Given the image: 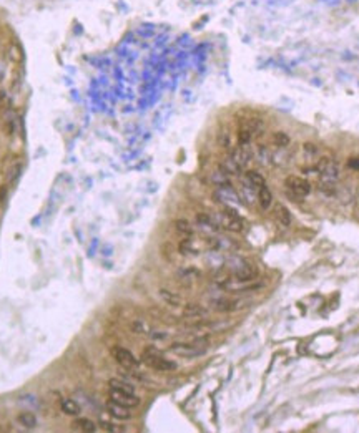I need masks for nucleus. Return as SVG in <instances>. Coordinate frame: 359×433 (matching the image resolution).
Masks as SVG:
<instances>
[{
    "mask_svg": "<svg viewBox=\"0 0 359 433\" xmlns=\"http://www.w3.org/2000/svg\"><path fill=\"white\" fill-rule=\"evenodd\" d=\"M206 345H208V340L204 339V337L203 339H197L190 342V344L188 342H175V344L170 345V352L183 359H195L206 352Z\"/></svg>",
    "mask_w": 359,
    "mask_h": 433,
    "instance_id": "f257e3e1",
    "label": "nucleus"
},
{
    "mask_svg": "<svg viewBox=\"0 0 359 433\" xmlns=\"http://www.w3.org/2000/svg\"><path fill=\"white\" fill-rule=\"evenodd\" d=\"M215 219H216L218 224H220V227H223V229H228V231H233V232L243 231V221H241V217L238 216V213H236L235 208L225 206L223 211L215 216Z\"/></svg>",
    "mask_w": 359,
    "mask_h": 433,
    "instance_id": "f03ea898",
    "label": "nucleus"
},
{
    "mask_svg": "<svg viewBox=\"0 0 359 433\" xmlns=\"http://www.w3.org/2000/svg\"><path fill=\"white\" fill-rule=\"evenodd\" d=\"M142 362L145 363V365L155 368V370H160V372H168V370H175V368H176L175 362H171V360L161 357V354L157 352L155 349H147V350H145V352L142 354Z\"/></svg>",
    "mask_w": 359,
    "mask_h": 433,
    "instance_id": "7ed1b4c3",
    "label": "nucleus"
},
{
    "mask_svg": "<svg viewBox=\"0 0 359 433\" xmlns=\"http://www.w3.org/2000/svg\"><path fill=\"white\" fill-rule=\"evenodd\" d=\"M213 198H215L218 203L225 204V206H230V208H236L243 203L241 198H239V194L233 189V186L231 184L230 186H218L216 191L213 193Z\"/></svg>",
    "mask_w": 359,
    "mask_h": 433,
    "instance_id": "20e7f679",
    "label": "nucleus"
},
{
    "mask_svg": "<svg viewBox=\"0 0 359 433\" xmlns=\"http://www.w3.org/2000/svg\"><path fill=\"white\" fill-rule=\"evenodd\" d=\"M258 271L253 264H249L243 259H236V264H233V279L238 282H253L256 277Z\"/></svg>",
    "mask_w": 359,
    "mask_h": 433,
    "instance_id": "39448f33",
    "label": "nucleus"
},
{
    "mask_svg": "<svg viewBox=\"0 0 359 433\" xmlns=\"http://www.w3.org/2000/svg\"><path fill=\"white\" fill-rule=\"evenodd\" d=\"M112 357L126 370H135L140 367V360H136L135 355L123 347H112Z\"/></svg>",
    "mask_w": 359,
    "mask_h": 433,
    "instance_id": "423d86ee",
    "label": "nucleus"
},
{
    "mask_svg": "<svg viewBox=\"0 0 359 433\" xmlns=\"http://www.w3.org/2000/svg\"><path fill=\"white\" fill-rule=\"evenodd\" d=\"M108 395H110V402L118 403V405H121V407H126L130 410L136 408L140 405V398L135 394H128V392L110 389V394H108Z\"/></svg>",
    "mask_w": 359,
    "mask_h": 433,
    "instance_id": "0eeeda50",
    "label": "nucleus"
},
{
    "mask_svg": "<svg viewBox=\"0 0 359 433\" xmlns=\"http://www.w3.org/2000/svg\"><path fill=\"white\" fill-rule=\"evenodd\" d=\"M286 188L291 191L294 196H299V198L308 196L313 189L310 181L304 180V178H299V176H289L288 180H286Z\"/></svg>",
    "mask_w": 359,
    "mask_h": 433,
    "instance_id": "6e6552de",
    "label": "nucleus"
},
{
    "mask_svg": "<svg viewBox=\"0 0 359 433\" xmlns=\"http://www.w3.org/2000/svg\"><path fill=\"white\" fill-rule=\"evenodd\" d=\"M230 158L243 170L249 163V159H251V151L248 149V144H239L238 148H235L233 151L230 153Z\"/></svg>",
    "mask_w": 359,
    "mask_h": 433,
    "instance_id": "1a4fd4ad",
    "label": "nucleus"
},
{
    "mask_svg": "<svg viewBox=\"0 0 359 433\" xmlns=\"http://www.w3.org/2000/svg\"><path fill=\"white\" fill-rule=\"evenodd\" d=\"M197 224L201 227L203 231H208L211 232V234L220 231V224H218L215 217L210 216V214H204V213L197 214Z\"/></svg>",
    "mask_w": 359,
    "mask_h": 433,
    "instance_id": "9d476101",
    "label": "nucleus"
},
{
    "mask_svg": "<svg viewBox=\"0 0 359 433\" xmlns=\"http://www.w3.org/2000/svg\"><path fill=\"white\" fill-rule=\"evenodd\" d=\"M211 305H213V309L218 311V312H233V311H236V309H239L241 302L233 300V299L220 297V299L211 300Z\"/></svg>",
    "mask_w": 359,
    "mask_h": 433,
    "instance_id": "9b49d317",
    "label": "nucleus"
},
{
    "mask_svg": "<svg viewBox=\"0 0 359 433\" xmlns=\"http://www.w3.org/2000/svg\"><path fill=\"white\" fill-rule=\"evenodd\" d=\"M107 410L113 418H117V420H130V418L133 417V415L130 413V408L121 407V405L113 403V402L107 405Z\"/></svg>",
    "mask_w": 359,
    "mask_h": 433,
    "instance_id": "f8f14e48",
    "label": "nucleus"
},
{
    "mask_svg": "<svg viewBox=\"0 0 359 433\" xmlns=\"http://www.w3.org/2000/svg\"><path fill=\"white\" fill-rule=\"evenodd\" d=\"M208 316V311L199 304H188L183 307V317L186 319H203Z\"/></svg>",
    "mask_w": 359,
    "mask_h": 433,
    "instance_id": "ddd939ff",
    "label": "nucleus"
},
{
    "mask_svg": "<svg viewBox=\"0 0 359 433\" xmlns=\"http://www.w3.org/2000/svg\"><path fill=\"white\" fill-rule=\"evenodd\" d=\"M256 188L254 186H251L248 183L246 180L241 183V188H239V198H241V201L248 203V204H253L254 199H258V193H256Z\"/></svg>",
    "mask_w": 359,
    "mask_h": 433,
    "instance_id": "4468645a",
    "label": "nucleus"
},
{
    "mask_svg": "<svg viewBox=\"0 0 359 433\" xmlns=\"http://www.w3.org/2000/svg\"><path fill=\"white\" fill-rule=\"evenodd\" d=\"M258 203H260L261 209H265V211H268L273 206V193L266 184L258 189Z\"/></svg>",
    "mask_w": 359,
    "mask_h": 433,
    "instance_id": "2eb2a0df",
    "label": "nucleus"
},
{
    "mask_svg": "<svg viewBox=\"0 0 359 433\" xmlns=\"http://www.w3.org/2000/svg\"><path fill=\"white\" fill-rule=\"evenodd\" d=\"M60 407L63 410V413L70 415V417H77L80 413V405L72 398H63L60 402Z\"/></svg>",
    "mask_w": 359,
    "mask_h": 433,
    "instance_id": "dca6fc26",
    "label": "nucleus"
},
{
    "mask_svg": "<svg viewBox=\"0 0 359 433\" xmlns=\"http://www.w3.org/2000/svg\"><path fill=\"white\" fill-rule=\"evenodd\" d=\"M211 181L218 186H230L231 181H230V175L228 173H225L221 168H218V170H215L211 173Z\"/></svg>",
    "mask_w": 359,
    "mask_h": 433,
    "instance_id": "f3484780",
    "label": "nucleus"
},
{
    "mask_svg": "<svg viewBox=\"0 0 359 433\" xmlns=\"http://www.w3.org/2000/svg\"><path fill=\"white\" fill-rule=\"evenodd\" d=\"M275 214H276V219H278L279 224H283V226L291 224V214H289V211L283 206V204H278V206L275 208Z\"/></svg>",
    "mask_w": 359,
    "mask_h": 433,
    "instance_id": "a211bd4d",
    "label": "nucleus"
},
{
    "mask_svg": "<svg viewBox=\"0 0 359 433\" xmlns=\"http://www.w3.org/2000/svg\"><path fill=\"white\" fill-rule=\"evenodd\" d=\"M244 180L248 181L249 184L254 186L256 189H260L261 186H265V178H263V175H260L258 171H246V175H244Z\"/></svg>",
    "mask_w": 359,
    "mask_h": 433,
    "instance_id": "6ab92c4d",
    "label": "nucleus"
},
{
    "mask_svg": "<svg viewBox=\"0 0 359 433\" xmlns=\"http://www.w3.org/2000/svg\"><path fill=\"white\" fill-rule=\"evenodd\" d=\"M158 294H160V297L165 300V304H168L170 307H180V305H181V299L176 294L170 292V290L160 289V292H158Z\"/></svg>",
    "mask_w": 359,
    "mask_h": 433,
    "instance_id": "aec40b11",
    "label": "nucleus"
},
{
    "mask_svg": "<svg viewBox=\"0 0 359 433\" xmlns=\"http://www.w3.org/2000/svg\"><path fill=\"white\" fill-rule=\"evenodd\" d=\"M108 385H110V389H117V390H121V392H128V394H135V387L128 384V382L121 380V378H112L110 382H108Z\"/></svg>",
    "mask_w": 359,
    "mask_h": 433,
    "instance_id": "412c9836",
    "label": "nucleus"
},
{
    "mask_svg": "<svg viewBox=\"0 0 359 433\" xmlns=\"http://www.w3.org/2000/svg\"><path fill=\"white\" fill-rule=\"evenodd\" d=\"M74 427L79 428V430H81V432H85V433L97 432V425H95L92 420H88V418H77V420L74 422Z\"/></svg>",
    "mask_w": 359,
    "mask_h": 433,
    "instance_id": "4be33fe9",
    "label": "nucleus"
},
{
    "mask_svg": "<svg viewBox=\"0 0 359 433\" xmlns=\"http://www.w3.org/2000/svg\"><path fill=\"white\" fill-rule=\"evenodd\" d=\"M180 253L181 254H197V253H199V246L197 244V241H193V239H183L180 243Z\"/></svg>",
    "mask_w": 359,
    "mask_h": 433,
    "instance_id": "5701e85b",
    "label": "nucleus"
},
{
    "mask_svg": "<svg viewBox=\"0 0 359 433\" xmlns=\"http://www.w3.org/2000/svg\"><path fill=\"white\" fill-rule=\"evenodd\" d=\"M19 423L22 427L29 428V430H32V428L37 427V417H35L34 413L30 412H25V413H20L19 415Z\"/></svg>",
    "mask_w": 359,
    "mask_h": 433,
    "instance_id": "b1692460",
    "label": "nucleus"
},
{
    "mask_svg": "<svg viewBox=\"0 0 359 433\" xmlns=\"http://www.w3.org/2000/svg\"><path fill=\"white\" fill-rule=\"evenodd\" d=\"M289 161V153L286 151V148H278V151L273 153V163L276 166H284Z\"/></svg>",
    "mask_w": 359,
    "mask_h": 433,
    "instance_id": "393cba45",
    "label": "nucleus"
},
{
    "mask_svg": "<svg viewBox=\"0 0 359 433\" xmlns=\"http://www.w3.org/2000/svg\"><path fill=\"white\" fill-rule=\"evenodd\" d=\"M220 168H221V170H223L225 173H228L230 176H235V175H239V173H241V168L236 165V163H235L231 158L225 159V161L220 165Z\"/></svg>",
    "mask_w": 359,
    "mask_h": 433,
    "instance_id": "a878e982",
    "label": "nucleus"
},
{
    "mask_svg": "<svg viewBox=\"0 0 359 433\" xmlns=\"http://www.w3.org/2000/svg\"><path fill=\"white\" fill-rule=\"evenodd\" d=\"M251 138H253V131L248 126V123H244L241 128L238 130V141H239V144H249Z\"/></svg>",
    "mask_w": 359,
    "mask_h": 433,
    "instance_id": "bb28decb",
    "label": "nucleus"
},
{
    "mask_svg": "<svg viewBox=\"0 0 359 433\" xmlns=\"http://www.w3.org/2000/svg\"><path fill=\"white\" fill-rule=\"evenodd\" d=\"M273 144L276 148H286L289 144V136L284 133V131H276L273 135Z\"/></svg>",
    "mask_w": 359,
    "mask_h": 433,
    "instance_id": "cd10ccee",
    "label": "nucleus"
},
{
    "mask_svg": "<svg viewBox=\"0 0 359 433\" xmlns=\"http://www.w3.org/2000/svg\"><path fill=\"white\" fill-rule=\"evenodd\" d=\"M175 227H176V232H180V234H183V236H193V227H192V224H190L188 221H185V219H176L175 221Z\"/></svg>",
    "mask_w": 359,
    "mask_h": 433,
    "instance_id": "c85d7f7f",
    "label": "nucleus"
},
{
    "mask_svg": "<svg viewBox=\"0 0 359 433\" xmlns=\"http://www.w3.org/2000/svg\"><path fill=\"white\" fill-rule=\"evenodd\" d=\"M256 153H258V159L261 161V165L268 166V165H271V163H273V153L266 146H258Z\"/></svg>",
    "mask_w": 359,
    "mask_h": 433,
    "instance_id": "c756f323",
    "label": "nucleus"
},
{
    "mask_svg": "<svg viewBox=\"0 0 359 433\" xmlns=\"http://www.w3.org/2000/svg\"><path fill=\"white\" fill-rule=\"evenodd\" d=\"M331 163H333V159H331L329 156H322V158H319V159H318V163H316V168H315V170H316V171H318V173H319V175H321V173L324 171L326 168H328V166L331 165Z\"/></svg>",
    "mask_w": 359,
    "mask_h": 433,
    "instance_id": "7c9ffc66",
    "label": "nucleus"
},
{
    "mask_svg": "<svg viewBox=\"0 0 359 433\" xmlns=\"http://www.w3.org/2000/svg\"><path fill=\"white\" fill-rule=\"evenodd\" d=\"M303 151H304V154H306L308 158H313V156H316V154H318V146H316V144H313V143H304L303 144Z\"/></svg>",
    "mask_w": 359,
    "mask_h": 433,
    "instance_id": "2f4dec72",
    "label": "nucleus"
},
{
    "mask_svg": "<svg viewBox=\"0 0 359 433\" xmlns=\"http://www.w3.org/2000/svg\"><path fill=\"white\" fill-rule=\"evenodd\" d=\"M37 400L39 398H35L34 395H24V397H20V403L22 405H32V407H37V405H39Z\"/></svg>",
    "mask_w": 359,
    "mask_h": 433,
    "instance_id": "473e14b6",
    "label": "nucleus"
},
{
    "mask_svg": "<svg viewBox=\"0 0 359 433\" xmlns=\"http://www.w3.org/2000/svg\"><path fill=\"white\" fill-rule=\"evenodd\" d=\"M102 428L105 432H121V428H118V427H115V425H112V423H107V422H102Z\"/></svg>",
    "mask_w": 359,
    "mask_h": 433,
    "instance_id": "72a5a7b5",
    "label": "nucleus"
},
{
    "mask_svg": "<svg viewBox=\"0 0 359 433\" xmlns=\"http://www.w3.org/2000/svg\"><path fill=\"white\" fill-rule=\"evenodd\" d=\"M220 144L223 148H230V136L226 135V133H223V135L220 136Z\"/></svg>",
    "mask_w": 359,
    "mask_h": 433,
    "instance_id": "f704fd0d",
    "label": "nucleus"
},
{
    "mask_svg": "<svg viewBox=\"0 0 359 433\" xmlns=\"http://www.w3.org/2000/svg\"><path fill=\"white\" fill-rule=\"evenodd\" d=\"M349 168H354V170H359V159L358 158H351L349 159Z\"/></svg>",
    "mask_w": 359,
    "mask_h": 433,
    "instance_id": "c9c22d12",
    "label": "nucleus"
},
{
    "mask_svg": "<svg viewBox=\"0 0 359 433\" xmlns=\"http://www.w3.org/2000/svg\"><path fill=\"white\" fill-rule=\"evenodd\" d=\"M0 432H2V427H0Z\"/></svg>",
    "mask_w": 359,
    "mask_h": 433,
    "instance_id": "e433bc0d",
    "label": "nucleus"
}]
</instances>
